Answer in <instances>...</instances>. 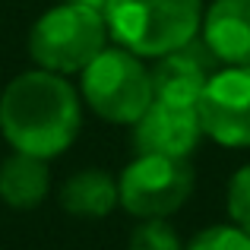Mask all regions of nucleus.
<instances>
[{
	"label": "nucleus",
	"mask_w": 250,
	"mask_h": 250,
	"mask_svg": "<svg viewBox=\"0 0 250 250\" xmlns=\"http://www.w3.org/2000/svg\"><path fill=\"white\" fill-rule=\"evenodd\" d=\"M80 98L61 73L32 70L16 76L0 95V130L16 152L51 159L80 133Z\"/></svg>",
	"instance_id": "f257e3e1"
},
{
	"label": "nucleus",
	"mask_w": 250,
	"mask_h": 250,
	"mask_svg": "<svg viewBox=\"0 0 250 250\" xmlns=\"http://www.w3.org/2000/svg\"><path fill=\"white\" fill-rule=\"evenodd\" d=\"M108 32L140 57H162L196 38L203 0H108Z\"/></svg>",
	"instance_id": "f03ea898"
},
{
	"label": "nucleus",
	"mask_w": 250,
	"mask_h": 250,
	"mask_svg": "<svg viewBox=\"0 0 250 250\" xmlns=\"http://www.w3.org/2000/svg\"><path fill=\"white\" fill-rule=\"evenodd\" d=\"M104 38H108L104 13L67 0L35 22L29 35V51L42 63V70L76 73V70H85L104 51Z\"/></svg>",
	"instance_id": "7ed1b4c3"
},
{
	"label": "nucleus",
	"mask_w": 250,
	"mask_h": 250,
	"mask_svg": "<svg viewBox=\"0 0 250 250\" xmlns=\"http://www.w3.org/2000/svg\"><path fill=\"white\" fill-rule=\"evenodd\" d=\"M83 95L95 114L114 124H136L152 104V73L140 54L127 48H104L83 70Z\"/></svg>",
	"instance_id": "20e7f679"
},
{
	"label": "nucleus",
	"mask_w": 250,
	"mask_h": 250,
	"mask_svg": "<svg viewBox=\"0 0 250 250\" xmlns=\"http://www.w3.org/2000/svg\"><path fill=\"white\" fill-rule=\"evenodd\" d=\"M193 193V168L177 155H140L117 181V203L140 219H165Z\"/></svg>",
	"instance_id": "39448f33"
},
{
	"label": "nucleus",
	"mask_w": 250,
	"mask_h": 250,
	"mask_svg": "<svg viewBox=\"0 0 250 250\" xmlns=\"http://www.w3.org/2000/svg\"><path fill=\"white\" fill-rule=\"evenodd\" d=\"M200 127L222 146H250V63L215 70L196 102Z\"/></svg>",
	"instance_id": "423d86ee"
},
{
	"label": "nucleus",
	"mask_w": 250,
	"mask_h": 250,
	"mask_svg": "<svg viewBox=\"0 0 250 250\" xmlns=\"http://www.w3.org/2000/svg\"><path fill=\"white\" fill-rule=\"evenodd\" d=\"M215 70H219V57L209 51V44L203 38H190L187 44L159 57L152 70V98L196 108Z\"/></svg>",
	"instance_id": "0eeeda50"
},
{
	"label": "nucleus",
	"mask_w": 250,
	"mask_h": 250,
	"mask_svg": "<svg viewBox=\"0 0 250 250\" xmlns=\"http://www.w3.org/2000/svg\"><path fill=\"white\" fill-rule=\"evenodd\" d=\"M203 136L200 114L187 104H171L152 98L140 121L133 124V143L140 155H177L187 159Z\"/></svg>",
	"instance_id": "6e6552de"
},
{
	"label": "nucleus",
	"mask_w": 250,
	"mask_h": 250,
	"mask_svg": "<svg viewBox=\"0 0 250 250\" xmlns=\"http://www.w3.org/2000/svg\"><path fill=\"white\" fill-rule=\"evenodd\" d=\"M203 42L219 63H250V0H215L203 19Z\"/></svg>",
	"instance_id": "1a4fd4ad"
},
{
	"label": "nucleus",
	"mask_w": 250,
	"mask_h": 250,
	"mask_svg": "<svg viewBox=\"0 0 250 250\" xmlns=\"http://www.w3.org/2000/svg\"><path fill=\"white\" fill-rule=\"evenodd\" d=\"M0 196L13 209H35L48 196V168L38 155L16 152L0 165Z\"/></svg>",
	"instance_id": "9d476101"
},
{
	"label": "nucleus",
	"mask_w": 250,
	"mask_h": 250,
	"mask_svg": "<svg viewBox=\"0 0 250 250\" xmlns=\"http://www.w3.org/2000/svg\"><path fill=\"white\" fill-rule=\"evenodd\" d=\"M61 203L73 215H108L117 206V184L104 171H80L61 190Z\"/></svg>",
	"instance_id": "9b49d317"
},
{
	"label": "nucleus",
	"mask_w": 250,
	"mask_h": 250,
	"mask_svg": "<svg viewBox=\"0 0 250 250\" xmlns=\"http://www.w3.org/2000/svg\"><path fill=\"white\" fill-rule=\"evenodd\" d=\"M127 250H184L177 241L174 228L165 219H146L133 234H130Z\"/></svg>",
	"instance_id": "f8f14e48"
},
{
	"label": "nucleus",
	"mask_w": 250,
	"mask_h": 250,
	"mask_svg": "<svg viewBox=\"0 0 250 250\" xmlns=\"http://www.w3.org/2000/svg\"><path fill=\"white\" fill-rule=\"evenodd\" d=\"M184 250H250V234L238 225H212L200 231Z\"/></svg>",
	"instance_id": "ddd939ff"
},
{
	"label": "nucleus",
	"mask_w": 250,
	"mask_h": 250,
	"mask_svg": "<svg viewBox=\"0 0 250 250\" xmlns=\"http://www.w3.org/2000/svg\"><path fill=\"white\" fill-rule=\"evenodd\" d=\"M228 215L244 234H250V165L238 168L228 184Z\"/></svg>",
	"instance_id": "4468645a"
},
{
	"label": "nucleus",
	"mask_w": 250,
	"mask_h": 250,
	"mask_svg": "<svg viewBox=\"0 0 250 250\" xmlns=\"http://www.w3.org/2000/svg\"><path fill=\"white\" fill-rule=\"evenodd\" d=\"M73 3H85V6H95V10L104 13V3H108V0H73Z\"/></svg>",
	"instance_id": "2eb2a0df"
}]
</instances>
